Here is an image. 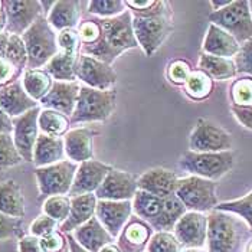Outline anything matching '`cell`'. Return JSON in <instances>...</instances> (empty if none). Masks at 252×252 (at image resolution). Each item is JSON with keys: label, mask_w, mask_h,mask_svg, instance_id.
Listing matches in <instances>:
<instances>
[{"label": "cell", "mask_w": 252, "mask_h": 252, "mask_svg": "<svg viewBox=\"0 0 252 252\" xmlns=\"http://www.w3.org/2000/svg\"><path fill=\"white\" fill-rule=\"evenodd\" d=\"M99 20L102 29L101 38L91 46H82L81 55H88L113 65L123 52L138 46L133 29V15L128 9L116 18Z\"/></svg>", "instance_id": "obj_1"}, {"label": "cell", "mask_w": 252, "mask_h": 252, "mask_svg": "<svg viewBox=\"0 0 252 252\" xmlns=\"http://www.w3.org/2000/svg\"><path fill=\"white\" fill-rule=\"evenodd\" d=\"M251 233L247 222L233 214L215 209L208 215V252L247 251Z\"/></svg>", "instance_id": "obj_2"}, {"label": "cell", "mask_w": 252, "mask_h": 252, "mask_svg": "<svg viewBox=\"0 0 252 252\" xmlns=\"http://www.w3.org/2000/svg\"><path fill=\"white\" fill-rule=\"evenodd\" d=\"M22 39L28 51L26 69H40V66H46V63L59 52L58 35L45 15L22 35Z\"/></svg>", "instance_id": "obj_3"}, {"label": "cell", "mask_w": 252, "mask_h": 252, "mask_svg": "<svg viewBox=\"0 0 252 252\" xmlns=\"http://www.w3.org/2000/svg\"><path fill=\"white\" fill-rule=\"evenodd\" d=\"M133 29L138 46L147 57H153L173 31L170 4L150 16H133Z\"/></svg>", "instance_id": "obj_4"}, {"label": "cell", "mask_w": 252, "mask_h": 252, "mask_svg": "<svg viewBox=\"0 0 252 252\" xmlns=\"http://www.w3.org/2000/svg\"><path fill=\"white\" fill-rule=\"evenodd\" d=\"M117 105L116 90H94L81 85L79 97L74 114L69 117L71 124H85L107 121L113 116Z\"/></svg>", "instance_id": "obj_5"}, {"label": "cell", "mask_w": 252, "mask_h": 252, "mask_svg": "<svg viewBox=\"0 0 252 252\" xmlns=\"http://www.w3.org/2000/svg\"><path fill=\"white\" fill-rule=\"evenodd\" d=\"M235 166V152L219 153H197L188 150L179 158V167L190 176L203 177L208 180H219L226 176Z\"/></svg>", "instance_id": "obj_6"}, {"label": "cell", "mask_w": 252, "mask_h": 252, "mask_svg": "<svg viewBox=\"0 0 252 252\" xmlns=\"http://www.w3.org/2000/svg\"><path fill=\"white\" fill-rule=\"evenodd\" d=\"M218 183L197 176H186L179 180L176 196L183 202L188 211L212 212L219 205L216 194Z\"/></svg>", "instance_id": "obj_7"}, {"label": "cell", "mask_w": 252, "mask_h": 252, "mask_svg": "<svg viewBox=\"0 0 252 252\" xmlns=\"http://www.w3.org/2000/svg\"><path fill=\"white\" fill-rule=\"evenodd\" d=\"M208 19L228 32L239 45L252 39V15L247 0H233L226 7L212 12Z\"/></svg>", "instance_id": "obj_8"}, {"label": "cell", "mask_w": 252, "mask_h": 252, "mask_svg": "<svg viewBox=\"0 0 252 252\" xmlns=\"http://www.w3.org/2000/svg\"><path fill=\"white\" fill-rule=\"evenodd\" d=\"M232 146V136L208 118H199L189 137V150L197 153L229 152Z\"/></svg>", "instance_id": "obj_9"}, {"label": "cell", "mask_w": 252, "mask_h": 252, "mask_svg": "<svg viewBox=\"0 0 252 252\" xmlns=\"http://www.w3.org/2000/svg\"><path fill=\"white\" fill-rule=\"evenodd\" d=\"M77 170L78 163L71 160H62L55 164L36 167L35 177L38 182L39 193L46 197L69 193Z\"/></svg>", "instance_id": "obj_10"}, {"label": "cell", "mask_w": 252, "mask_h": 252, "mask_svg": "<svg viewBox=\"0 0 252 252\" xmlns=\"http://www.w3.org/2000/svg\"><path fill=\"white\" fill-rule=\"evenodd\" d=\"M77 79L81 81L85 87L94 88V90H114L117 82V72L114 68L97 58L81 55L77 59Z\"/></svg>", "instance_id": "obj_11"}, {"label": "cell", "mask_w": 252, "mask_h": 252, "mask_svg": "<svg viewBox=\"0 0 252 252\" xmlns=\"http://www.w3.org/2000/svg\"><path fill=\"white\" fill-rule=\"evenodd\" d=\"M6 32L22 36L43 15L42 4L38 0H6Z\"/></svg>", "instance_id": "obj_12"}, {"label": "cell", "mask_w": 252, "mask_h": 252, "mask_svg": "<svg viewBox=\"0 0 252 252\" xmlns=\"http://www.w3.org/2000/svg\"><path fill=\"white\" fill-rule=\"evenodd\" d=\"M39 114L40 107H36L13 120V141L23 161L28 163L33 161V152L40 131L38 124Z\"/></svg>", "instance_id": "obj_13"}, {"label": "cell", "mask_w": 252, "mask_h": 252, "mask_svg": "<svg viewBox=\"0 0 252 252\" xmlns=\"http://www.w3.org/2000/svg\"><path fill=\"white\" fill-rule=\"evenodd\" d=\"M173 232L182 248H203L208 241V215L188 211L177 220Z\"/></svg>", "instance_id": "obj_14"}, {"label": "cell", "mask_w": 252, "mask_h": 252, "mask_svg": "<svg viewBox=\"0 0 252 252\" xmlns=\"http://www.w3.org/2000/svg\"><path fill=\"white\" fill-rule=\"evenodd\" d=\"M138 177L126 170L111 169L95 192L98 200H133L138 190Z\"/></svg>", "instance_id": "obj_15"}, {"label": "cell", "mask_w": 252, "mask_h": 252, "mask_svg": "<svg viewBox=\"0 0 252 252\" xmlns=\"http://www.w3.org/2000/svg\"><path fill=\"white\" fill-rule=\"evenodd\" d=\"M111 169L113 166L94 158L79 163L69 196L75 197L81 194L95 193L98 188L102 185L104 179L111 172Z\"/></svg>", "instance_id": "obj_16"}, {"label": "cell", "mask_w": 252, "mask_h": 252, "mask_svg": "<svg viewBox=\"0 0 252 252\" xmlns=\"http://www.w3.org/2000/svg\"><path fill=\"white\" fill-rule=\"evenodd\" d=\"M95 216L108 233L117 238L133 216L131 200H98Z\"/></svg>", "instance_id": "obj_17"}, {"label": "cell", "mask_w": 252, "mask_h": 252, "mask_svg": "<svg viewBox=\"0 0 252 252\" xmlns=\"http://www.w3.org/2000/svg\"><path fill=\"white\" fill-rule=\"evenodd\" d=\"M81 85L78 81L65 82V81H55L51 91L40 99L43 108L55 110L62 113L63 116L71 117L77 107L78 97H79Z\"/></svg>", "instance_id": "obj_18"}, {"label": "cell", "mask_w": 252, "mask_h": 252, "mask_svg": "<svg viewBox=\"0 0 252 252\" xmlns=\"http://www.w3.org/2000/svg\"><path fill=\"white\" fill-rule=\"evenodd\" d=\"M179 180L180 177L176 175L173 170L156 167V169H150L144 172L140 176L137 180V185L140 190L166 199L176 193Z\"/></svg>", "instance_id": "obj_19"}, {"label": "cell", "mask_w": 252, "mask_h": 252, "mask_svg": "<svg viewBox=\"0 0 252 252\" xmlns=\"http://www.w3.org/2000/svg\"><path fill=\"white\" fill-rule=\"evenodd\" d=\"M0 107L7 116L16 118L39 107V104L28 95L23 88L22 78H19L0 88Z\"/></svg>", "instance_id": "obj_20"}, {"label": "cell", "mask_w": 252, "mask_h": 252, "mask_svg": "<svg viewBox=\"0 0 252 252\" xmlns=\"http://www.w3.org/2000/svg\"><path fill=\"white\" fill-rule=\"evenodd\" d=\"M153 228L138 216H131L118 235V248L121 252H143L149 245Z\"/></svg>", "instance_id": "obj_21"}, {"label": "cell", "mask_w": 252, "mask_h": 252, "mask_svg": "<svg viewBox=\"0 0 252 252\" xmlns=\"http://www.w3.org/2000/svg\"><path fill=\"white\" fill-rule=\"evenodd\" d=\"M241 45L236 42V39L231 36L228 32L220 29L214 23L209 25L208 32L203 39L202 51L206 55L219 57V58L232 59L239 54Z\"/></svg>", "instance_id": "obj_22"}, {"label": "cell", "mask_w": 252, "mask_h": 252, "mask_svg": "<svg viewBox=\"0 0 252 252\" xmlns=\"http://www.w3.org/2000/svg\"><path fill=\"white\" fill-rule=\"evenodd\" d=\"M94 133L88 127H79L69 130L65 137V155L74 163H84L94 157V144H93Z\"/></svg>", "instance_id": "obj_23"}, {"label": "cell", "mask_w": 252, "mask_h": 252, "mask_svg": "<svg viewBox=\"0 0 252 252\" xmlns=\"http://www.w3.org/2000/svg\"><path fill=\"white\" fill-rule=\"evenodd\" d=\"M97 196L95 193L81 194L71 197V212L68 219L61 223V232L71 233L79 226H82L85 222H88L91 218L95 216V209H97Z\"/></svg>", "instance_id": "obj_24"}, {"label": "cell", "mask_w": 252, "mask_h": 252, "mask_svg": "<svg viewBox=\"0 0 252 252\" xmlns=\"http://www.w3.org/2000/svg\"><path fill=\"white\" fill-rule=\"evenodd\" d=\"M84 4H87V1L85 3L77 0L55 1L46 19L51 23V26L58 32H62L65 29H77L78 25L81 23V16H82L81 7Z\"/></svg>", "instance_id": "obj_25"}, {"label": "cell", "mask_w": 252, "mask_h": 252, "mask_svg": "<svg viewBox=\"0 0 252 252\" xmlns=\"http://www.w3.org/2000/svg\"><path fill=\"white\" fill-rule=\"evenodd\" d=\"M74 238L77 242L90 252H99L104 247L113 244L114 238L102 226L97 216L91 218L82 226L74 231Z\"/></svg>", "instance_id": "obj_26"}, {"label": "cell", "mask_w": 252, "mask_h": 252, "mask_svg": "<svg viewBox=\"0 0 252 252\" xmlns=\"http://www.w3.org/2000/svg\"><path fill=\"white\" fill-rule=\"evenodd\" d=\"M65 156V143L62 137H51L42 133L39 134L33 152V163L36 167L55 164L62 161Z\"/></svg>", "instance_id": "obj_27"}, {"label": "cell", "mask_w": 252, "mask_h": 252, "mask_svg": "<svg viewBox=\"0 0 252 252\" xmlns=\"http://www.w3.org/2000/svg\"><path fill=\"white\" fill-rule=\"evenodd\" d=\"M25 212V196L19 185L12 179L0 182V214L23 219Z\"/></svg>", "instance_id": "obj_28"}, {"label": "cell", "mask_w": 252, "mask_h": 252, "mask_svg": "<svg viewBox=\"0 0 252 252\" xmlns=\"http://www.w3.org/2000/svg\"><path fill=\"white\" fill-rule=\"evenodd\" d=\"M131 202H133V212L136 214V216L146 220L153 228L163 212L164 199L138 189Z\"/></svg>", "instance_id": "obj_29"}, {"label": "cell", "mask_w": 252, "mask_h": 252, "mask_svg": "<svg viewBox=\"0 0 252 252\" xmlns=\"http://www.w3.org/2000/svg\"><path fill=\"white\" fill-rule=\"evenodd\" d=\"M22 84L28 95L40 102V99L51 91L54 81L45 69H26L22 75Z\"/></svg>", "instance_id": "obj_30"}, {"label": "cell", "mask_w": 252, "mask_h": 252, "mask_svg": "<svg viewBox=\"0 0 252 252\" xmlns=\"http://www.w3.org/2000/svg\"><path fill=\"white\" fill-rule=\"evenodd\" d=\"M199 69L206 72L212 79L216 81H225L236 77V65L233 59L219 58V57H212L202 54L199 58Z\"/></svg>", "instance_id": "obj_31"}, {"label": "cell", "mask_w": 252, "mask_h": 252, "mask_svg": "<svg viewBox=\"0 0 252 252\" xmlns=\"http://www.w3.org/2000/svg\"><path fill=\"white\" fill-rule=\"evenodd\" d=\"M79 55H69L65 52H61L51 59L46 66L45 71L57 81H65V82H74L78 81L77 79V59Z\"/></svg>", "instance_id": "obj_32"}, {"label": "cell", "mask_w": 252, "mask_h": 252, "mask_svg": "<svg viewBox=\"0 0 252 252\" xmlns=\"http://www.w3.org/2000/svg\"><path fill=\"white\" fill-rule=\"evenodd\" d=\"M186 212H188L186 206L176 196V193L169 196V197H166L164 199L163 212L160 215L158 220L156 222L153 229H156L157 232H170V231H173L175 229V225L177 223V220L186 214Z\"/></svg>", "instance_id": "obj_33"}, {"label": "cell", "mask_w": 252, "mask_h": 252, "mask_svg": "<svg viewBox=\"0 0 252 252\" xmlns=\"http://www.w3.org/2000/svg\"><path fill=\"white\" fill-rule=\"evenodd\" d=\"M38 124L42 134L51 137H62L69 131L71 121L62 113H58L55 110L43 108V110H40Z\"/></svg>", "instance_id": "obj_34"}, {"label": "cell", "mask_w": 252, "mask_h": 252, "mask_svg": "<svg viewBox=\"0 0 252 252\" xmlns=\"http://www.w3.org/2000/svg\"><path fill=\"white\" fill-rule=\"evenodd\" d=\"M185 94L193 101L206 99L214 91V79L202 69H193L185 84Z\"/></svg>", "instance_id": "obj_35"}, {"label": "cell", "mask_w": 252, "mask_h": 252, "mask_svg": "<svg viewBox=\"0 0 252 252\" xmlns=\"http://www.w3.org/2000/svg\"><path fill=\"white\" fill-rule=\"evenodd\" d=\"M88 13L99 19H110L127 10L126 1L123 0H93L87 3Z\"/></svg>", "instance_id": "obj_36"}, {"label": "cell", "mask_w": 252, "mask_h": 252, "mask_svg": "<svg viewBox=\"0 0 252 252\" xmlns=\"http://www.w3.org/2000/svg\"><path fill=\"white\" fill-rule=\"evenodd\" d=\"M43 214L49 218L55 219L58 223H63L71 212V197L58 194V196H49L43 202Z\"/></svg>", "instance_id": "obj_37"}, {"label": "cell", "mask_w": 252, "mask_h": 252, "mask_svg": "<svg viewBox=\"0 0 252 252\" xmlns=\"http://www.w3.org/2000/svg\"><path fill=\"white\" fill-rule=\"evenodd\" d=\"M216 211H222V212H229V214L239 216L242 220L247 222V225L250 226L252 231V192L241 197V199H235L229 202H223L219 203L216 206Z\"/></svg>", "instance_id": "obj_38"}, {"label": "cell", "mask_w": 252, "mask_h": 252, "mask_svg": "<svg viewBox=\"0 0 252 252\" xmlns=\"http://www.w3.org/2000/svg\"><path fill=\"white\" fill-rule=\"evenodd\" d=\"M231 105L250 107L252 105V77H242L235 79L229 88Z\"/></svg>", "instance_id": "obj_39"}, {"label": "cell", "mask_w": 252, "mask_h": 252, "mask_svg": "<svg viewBox=\"0 0 252 252\" xmlns=\"http://www.w3.org/2000/svg\"><path fill=\"white\" fill-rule=\"evenodd\" d=\"M4 58L9 62H12L20 72L26 71V68H28V51H26V46H25V42H23L22 36L10 35Z\"/></svg>", "instance_id": "obj_40"}, {"label": "cell", "mask_w": 252, "mask_h": 252, "mask_svg": "<svg viewBox=\"0 0 252 252\" xmlns=\"http://www.w3.org/2000/svg\"><path fill=\"white\" fill-rule=\"evenodd\" d=\"M22 161L23 158L15 146L13 136L9 133L0 134V169L18 166Z\"/></svg>", "instance_id": "obj_41"}, {"label": "cell", "mask_w": 252, "mask_h": 252, "mask_svg": "<svg viewBox=\"0 0 252 252\" xmlns=\"http://www.w3.org/2000/svg\"><path fill=\"white\" fill-rule=\"evenodd\" d=\"M78 35L81 39V48L82 46H91L97 43L101 38V20L99 18H87L81 20L77 28Z\"/></svg>", "instance_id": "obj_42"}, {"label": "cell", "mask_w": 252, "mask_h": 252, "mask_svg": "<svg viewBox=\"0 0 252 252\" xmlns=\"http://www.w3.org/2000/svg\"><path fill=\"white\" fill-rule=\"evenodd\" d=\"M147 252H182V245L176 239L175 233L156 232L150 238Z\"/></svg>", "instance_id": "obj_43"}, {"label": "cell", "mask_w": 252, "mask_h": 252, "mask_svg": "<svg viewBox=\"0 0 252 252\" xmlns=\"http://www.w3.org/2000/svg\"><path fill=\"white\" fill-rule=\"evenodd\" d=\"M192 71L193 69L188 61L175 59L166 68V78L169 79L170 84H173L176 87H185V84L188 82Z\"/></svg>", "instance_id": "obj_44"}, {"label": "cell", "mask_w": 252, "mask_h": 252, "mask_svg": "<svg viewBox=\"0 0 252 252\" xmlns=\"http://www.w3.org/2000/svg\"><path fill=\"white\" fill-rule=\"evenodd\" d=\"M58 46L61 52L69 55H79L81 52V39L77 29H65L58 33Z\"/></svg>", "instance_id": "obj_45"}, {"label": "cell", "mask_w": 252, "mask_h": 252, "mask_svg": "<svg viewBox=\"0 0 252 252\" xmlns=\"http://www.w3.org/2000/svg\"><path fill=\"white\" fill-rule=\"evenodd\" d=\"M235 65L238 74H247L252 77V39L241 45L239 54L235 57Z\"/></svg>", "instance_id": "obj_46"}, {"label": "cell", "mask_w": 252, "mask_h": 252, "mask_svg": "<svg viewBox=\"0 0 252 252\" xmlns=\"http://www.w3.org/2000/svg\"><path fill=\"white\" fill-rule=\"evenodd\" d=\"M57 228H58V222L52 218H49L48 215H40L38 216L32 223H31V235L33 236H38V238H43V236H48L52 232H57Z\"/></svg>", "instance_id": "obj_47"}, {"label": "cell", "mask_w": 252, "mask_h": 252, "mask_svg": "<svg viewBox=\"0 0 252 252\" xmlns=\"http://www.w3.org/2000/svg\"><path fill=\"white\" fill-rule=\"evenodd\" d=\"M22 233V219L0 214V241L19 236Z\"/></svg>", "instance_id": "obj_48"}, {"label": "cell", "mask_w": 252, "mask_h": 252, "mask_svg": "<svg viewBox=\"0 0 252 252\" xmlns=\"http://www.w3.org/2000/svg\"><path fill=\"white\" fill-rule=\"evenodd\" d=\"M40 245L45 252H62L68 247V242L63 233L57 231L48 236L40 238Z\"/></svg>", "instance_id": "obj_49"}, {"label": "cell", "mask_w": 252, "mask_h": 252, "mask_svg": "<svg viewBox=\"0 0 252 252\" xmlns=\"http://www.w3.org/2000/svg\"><path fill=\"white\" fill-rule=\"evenodd\" d=\"M19 69L6 58H0V88L19 79Z\"/></svg>", "instance_id": "obj_50"}, {"label": "cell", "mask_w": 252, "mask_h": 252, "mask_svg": "<svg viewBox=\"0 0 252 252\" xmlns=\"http://www.w3.org/2000/svg\"><path fill=\"white\" fill-rule=\"evenodd\" d=\"M231 111H232L233 117L238 120V123L252 130V105L250 107H235L231 105Z\"/></svg>", "instance_id": "obj_51"}, {"label": "cell", "mask_w": 252, "mask_h": 252, "mask_svg": "<svg viewBox=\"0 0 252 252\" xmlns=\"http://www.w3.org/2000/svg\"><path fill=\"white\" fill-rule=\"evenodd\" d=\"M18 248L19 252H45L40 245V238L33 235H26L20 238Z\"/></svg>", "instance_id": "obj_52"}, {"label": "cell", "mask_w": 252, "mask_h": 252, "mask_svg": "<svg viewBox=\"0 0 252 252\" xmlns=\"http://www.w3.org/2000/svg\"><path fill=\"white\" fill-rule=\"evenodd\" d=\"M4 133H9V134L13 133V120L0 107V134H4Z\"/></svg>", "instance_id": "obj_53"}, {"label": "cell", "mask_w": 252, "mask_h": 252, "mask_svg": "<svg viewBox=\"0 0 252 252\" xmlns=\"http://www.w3.org/2000/svg\"><path fill=\"white\" fill-rule=\"evenodd\" d=\"M66 242H68V248H69V252H90L87 251L85 248H82L79 244L77 242V239L74 238L72 233H66Z\"/></svg>", "instance_id": "obj_54"}, {"label": "cell", "mask_w": 252, "mask_h": 252, "mask_svg": "<svg viewBox=\"0 0 252 252\" xmlns=\"http://www.w3.org/2000/svg\"><path fill=\"white\" fill-rule=\"evenodd\" d=\"M9 38H10V35L6 31L0 32V58H4V55H6L7 45H9Z\"/></svg>", "instance_id": "obj_55"}, {"label": "cell", "mask_w": 252, "mask_h": 252, "mask_svg": "<svg viewBox=\"0 0 252 252\" xmlns=\"http://www.w3.org/2000/svg\"><path fill=\"white\" fill-rule=\"evenodd\" d=\"M231 1H232V0H211L209 3H211V6H212V10H214V12H218V10L226 7Z\"/></svg>", "instance_id": "obj_56"}, {"label": "cell", "mask_w": 252, "mask_h": 252, "mask_svg": "<svg viewBox=\"0 0 252 252\" xmlns=\"http://www.w3.org/2000/svg\"><path fill=\"white\" fill-rule=\"evenodd\" d=\"M99 252H121L120 251V248L117 247V245H113V244H110V245H107V247H104L102 250Z\"/></svg>", "instance_id": "obj_57"}, {"label": "cell", "mask_w": 252, "mask_h": 252, "mask_svg": "<svg viewBox=\"0 0 252 252\" xmlns=\"http://www.w3.org/2000/svg\"><path fill=\"white\" fill-rule=\"evenodd\" d=\"M6 29V13L0 15V32H3Z\"/></svg>", "instance_id": "obj_58"}, {"label": "cell", "mask_w": 252, "mask_h": 252, "mask_svg": "<svg viewBox=\"0 0 252 252\" xmlns=\"http://www.w3.org/2000/svg\"><path fill=\"white\" fill-rule=\"evenodd\" d=\"M182 252H203L202 250H197V248H185Z\"/></svg>", "instance_id": "obj_59"}, {"label": "cell", "mask_w": 252, "mask_h": 252, "mask_svg": "<svg viewBox=\"0 0 252 252\" xmlns=\"http://www.w3.org/2000/svg\"><path fill=\"white\" fill-rule=\"evenodd\" d=\"M247 252H252V241L248 244V248H247Z\"/></svg>", "instance_id": "obj_60"}, {"label": "cell", "mask_w": 252, "mask_h": 252, "mask_svg": "<svg viewBox=\"0 0 252 252\" xmlns=\"http://www.w3.org/2000/svg\"><path fill=\"white\" fill-rule=\"evenodd\" d=\"M62 252H69V248L66 247V248H65V250H63V251H62Z\"/></svg>", "instance_id": "obj_61"}, {"label": "cell", "mask_w": 252, "mask_h": 252, "mask_svg": "<svg viewBox=\"0 0 252 252\" xmlns=\"http://www.w3.org/2000/svg\"><path fill=\"white\" fill-rule=\"evenodd\" d=\"M250 9H251V15H252V1H250Z\"/></svg>", "instance_id": "obj_62"}]
</instances>
